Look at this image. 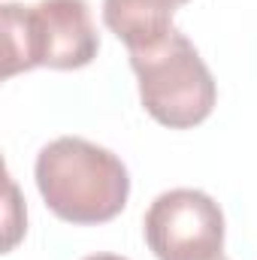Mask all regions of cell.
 I'll return each mask as SVG.
<instances>
[{
    "label": "cell",
    "mask_w": 257,
    "mask_h": 260,
    "mask_svg": "<svg viewBox=\"0 0 257 260\" xmlns=\"http://www.w3.org/2000/svg\"><path fill=\"white\" fill-rule=\"evenodd\" d=\"M46 206L67 224H106L127 206L130 176L121 157L82 136H61L34 164Z\"/></svg>",
    "instance_id": "obj_1"
},
{
    "label": "cell",
    "mask_w": 257,
    "mask_h": 260,
    "mask_svg": "<svg viewBox=\"0 0 257 260\" xmlns=\"http://www.w3.org/2000/svg\"><path fill=\"white\" fill-rule=\"evenodd\" d=\"M3 79L37 67L82 70L100 52L88 0H40L34 6L3 3Z\"/></svg>",
    "instance_id": "obj_2"
},
{
    "label": "cell",
    "mask_w": 257,
    "mask_h": 260,
    "mask_svg": "<svg viewBox=\"0 0 257 260\" xmlns=\"http://www.w3.org/2000/svg\"><path fill=\"white\" fill-rule=\"evenodd\" d=\"M127 55L139 82V100L157 124L188 130L212 115L218 85L182 30L173 27L157 43L133 49Z\"/></svg>",
    "instance_id": "obj_3"
},
{
    "label": "cell",
    "mask_w": 257,
    "mask_h": 260,
    "mask_svg": "<svg viewBox=\"0 0 257 260\" xmlns=\"http://www.w3.org/2000/svg\"><path fill=\"white\" fill-rule=\"evenodd\" d=\"M142 227L157 260H215L224 248V212L197 188H173L154 197Z\"/></svg>",
    "instance_id": "obj_4"
},
{
    "label": "cell",
    "mask_w": 257,
    "mask_h": 260,
    "mask_svg": "<svg viewBox=\"0 0 257 260\" xmlns=\"http://www.w3.org/2000/svg\"><path fill=\"white\" fill-rule=\"evenodd\" d=\"M191 0H103V24L127 46L145 49L173 30L176 9Z\"/></svg>",
    "instance_id": "obj_5"
},
{
    "label": "cell",
    "mask_w": 257,
    "mask_h": 260,
    "mask_svg": "<svg viewBox=\"0 0 257 260\" xmlns=\"http://www.w3.org/2000/svg\"><path fill=\"white\" fill-rule=\"evenodd\" d=\"M85 260H127V257H118V254H91Z\"/></svg>",
    "instance_id": "obj_6"
},
{
    "label": "cell",
    "mask_w": 257,
    "mask_h": 260,
    "mask_svg": "<svg viewBox=\"0 0 257 260\" xmlns=\"http://www.w3.org/2000/svg\"><path fill=\"white\" fill-rule=\"evenodd\" d=\"M215 260H227V257H224V254H221V257H215Z\"/></svg>",
    "instance_id": "obj_7"
}]
</instances>
